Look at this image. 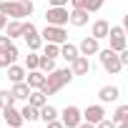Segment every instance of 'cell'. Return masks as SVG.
<instances>
[{"mask_svg":"<svg viewBox=\"0 0 128 128\" xmlns=\"http://www.w3.org/2000/svg\"><path fill=\"white\" fill-rule=\"evenodd\" d=\"M76 76L70 73V68H55V70H50V73H45V83L38 88L43 96H55L58 90H63L70 80H73Z\"/></svg>","mask_w":128,"mask_h":128,"instance_id":"cell-1","label":"cell"},{"mask_svg":"<svg viewBox=\"0 0 128 128\" xmlns=\"http://www.w3.org/2000/svg\"><path fill=\"white\" fill-rule=\"evenodd\" d=\"M33 10H35L33 0H0V13L5 18H13V20L30 18Z\"/></svg>","mask_w":128,"mask_h":128,"instance_id":"cell-2","label":"cell"},{"mask_svg":"<svg viewBox=\"0 0 128 128\" xmlns=\"http://www.w3.org/2000/svg\"><path fill=\"white\" fill-rule=\"evenodd\" d=\"M96 55H98V60H100L103 70H108L110 76H118V73L123 70V66H120V60H118V53H116V50L103 48V50H98Z\"/></svg>","mask_w":128,"mask_h":128,"instance_id":"cell-3","label":"cell"},{"mask_svg":"<svg viewBox=\"0 0 128 128\" xmlns=\"http://www.w3.org/2000/svg\"><path fill=\"white\" fill-rule=\"evenodd\" d=\"M40 38H43V43H55V45H60V43L68 40V30H66V25H45L43 33H40Z\"/></svg>","mask_w":128,"mask_h":128,"instance_id":"cell-4","label":"cell"},{"mask_svg":"<svg viewBox=\"0 0 128 128\" xmlns=\"http://www.w3.org/2000/svg\"><path fill=\"white\" fill-rule=\"evenodd\" d=\"M108 48L110 50H123V48H128V40H126V28L123 25H110V30H108Z\"/></svg>","mask_w":128,"mask_h":128,"instance_id":"cell-5","label":"cell"},{"mask_svg":"<svg viewBox=\"0 0 128 128\" xmlns=\"http://www.w3.org/2000/svg\"><path fill=\"white\" fill-rule=\"evenodd\" d=\"M45 25H68V8L66 5H48Z\"/></svg>","mask_w":128,"mask_h":128,"instance_id":"cell-6","label":"cell"},{"mask_svg":"<svg viewBox=\"0 0 128 128\" xmlns=\"http://www.w3.org/2000/svg\"><path fill=\"white\" fill-rule=\"evenodd\" d=\"M58 116H60V123L66 126V128H78V123L83 120V116H80V108H78V106H66Z\"/></svg>","mask_w":128,"mask_h":128,"instance_id":"cell-7","label":"cell"},{"mask_svg":"<svg viewBox=\"0 0 128 128\" xmlns=\"http://www.w3.org/2000/svg\"><path fill=\"white\" fill-rule=\"evenodd\" d=\"M80 116H83V120H88V123H98V120H103L106 118V108L100 106V103H96V106H88L86 110H80Z\"/></svg>","mask_w":128,"mask_h":128,"instance_id":"cell-8","label":"cell"},{"mask_svg":"<svg viewBox=\"0 0 128 128\" xmlns=\"http://www.w3.org/2000/svg\"><path fill=\"white\" fill-rule=\"evenodd\" d=\"M3 118H5V123H8V128H23V116H20V110L15 108V106H10V108H3Z\"/></svg>","mask_w":128,"mask_h":128,"instance_id":"cell-9","label":"cell"},{"mask_svg":"<svg viewBox=\"0 0 128 128\" xmlns=\"http://www.w3.org/2000/svg\"><path fill=\"white\" fill-rule=\"evenodd\" d=\"M70 73H73V76H88V73H90V60H88V55H78V58L70 60Z\"/></svg>","mask_w":128,"mask_h":128,"instance_id":"cell-10","label":"cell"},{"mask_svg":"<svg viewBox=\"0 0 128 128\" xmlns=\"http://www.w3.org/2000/svg\"><path fill=\"white\" fill-rule=\"evenodd\" d=\"M88 15H90V13H88L86 8H73V10L68 13V23H70L73 28H83V25L88 23Z\"/></svg>","mask_w":128,"mask_h":128,"instance_id":"cell-11","label":"cell"},{"mask_svg":"<svg viewBox=\"0 0 128 128\" xmlns=\"http://www.w3.org/2000/svg\"><path fill=\"white\" fill-rule=\"evenodd\" d=\"M100 50V45H98V40L93 38V35H86L83 40H80V45H78V53L80 55H96Z\"/></svg>","mask_w":128,"mask_h":128,"instance_id":"cell-12","label":"cell"},{"mask_svg":"<svg viewBox=\"0 0 128 128\" xmlns=\"http://www.w3.org/2000/svg\"><path fill=\"white\" fill-rule=\"evenodd\" d=\"M118 96H120V88H118V86H103V88L98 90L100 103H116Z\"/></svg>","mask_w":128,"mask_h":128,"instance_id":"cell-13","label":"cell"},{"mask_svg":"<svg viewBox=\"0 0 128 128\" xmlns=\"http://www.w3.org/2000/svg\"><path fill=\"white\" fill-rule=\"evenodd\" d=\"M25 83L30 86V90H38V88L45 83V73H40V70H28V73H25Z\"/></svg>","mask_w":128,"mask_h":128,"instance_id":"cell-14","label":"cell"},{"mask_svg":"<svg viewBox=\"0 0 128 128\" xmlns=\"http://www.w3.org/2000/svg\"><path fill=\"white\" fill-rule=\"evenodd\" d=\"M15 60H18V48H15V45H10L8 50H0V68L13 66Z\"/></svg>","mask_w":128,"mask_h":128,"instance_id":"cell-15","label":"cell"},{"mask_svg":"<svg viewBox=\"0 0 128 128\" xmlns=\"http://www.w3.org/2000/svg\"><path fill=\"white\" fill-rule=\"evenodd\" d=\"M108 30H110L108 20H96V23L90 25V35H93L96 40H103V38L108 35Z\"/></svg>","mask_w":128,"mask_h":128,"instance_id":"cell-16","label":"cell"},{"mask_svg":"<svg viewBox=\"0 0 128 128\" xmlns=\"http://www.w3.org/2000/svg\"><path fill=\"white\" fill-rule=\"evenodd\" d=\"M10 93H13V98H15V100H28V96H30V86H28L25 80H20V83H13Z\"/></svg>","mask_w":128,"mask_h":128,"instance_id":"cell-17","label":"cell"},{"mask_svg":"<svg viewBox=\"0 0 128 128\" xmlns=\"http://www.w3.org/2000/svg\"><path fill=\"white\" fill-rule=\"evenodd\" d=\"M110 120L116 123V128H128V106H118Z\"/></svg>","mask_w":128,"mask_h":128,"instance_id":"cell-18","label":"cell"},{"mask_svg":"<svg viewBox=\"0 0 128 128\" xmlns=\"http://www.w3.org/2000/svg\"><path fill=\"white\" fill-rule=\"evenodd\" d=\"M23 38H25V43H28V50H35V53L40 50V45H43V38H40L38 28H35V30H30V33H25Z\"/></svg>","mask_w":128,"mask_h":128,"instance_id":"cell-19","label":"cell"},{"mask_svg":"<svg viewBox=\"0 0 128 128\" xmlns=\"http://www.w3.org/2000/svg\"><path fill=\"white\" fill-rule=\"evenodd\" d=\"M25 68L23 66H15V63H13V66H8V80L10 83H20V80H25Z\"/></svg>","mask_w":128,"mask_h":128,"instance_id":"cell-20","label":"cell"},{"mask_svg":"<svg viewBox=\"0 0 128 128\" xmlns=\"http://www.w3.org/2000/svg\"><path fill=\"white\" fill-rule=\"evenodd\" d=\"M3 30H5V35H8L10 40H15V38H20V30H23V20H8Z\"/></svg>","mask_w":128,"mask_h":128,"instance_id":"cell-21","label":"cell"},{"mask_svg":"<svg viewBox=\"0 0 128 128\" xmlns=\"http://www.w3.org/2000/svg\"><path fill=\"white\" fill-rule=\"evenodd\" d=\"M78 55H80V53H78V45H73V43H68V40L60 43V58H66V60L70 63V60L78 58Z\"/></svg>","mask_w":128,"mask_h":128,"instance_id":"cell-22","label":"cell"},{"mask_svg":"<svg viewBox=\"0 0 128 128\" xmlns=\"http://www.w3.org/2000/svg\"><path fill=\"white\" fill-rule=\"evenodd\" d=\"M25 103H28V106H33V108H38V110H40V108H43V106H45V103H48V96H43V93H40V90H30V96H28V100H25Z\"/></svg>","mask_w":128,"mask_h":128,"instance_id":"cell-23","label":"cell"},{"mask_svg":"<svg viewBox=\"0 0 128 128\" xmlns=\"http://www.w3.org/2000/svg\"><path fill=\"white\" fill-rule=\"evenodd\" d=\"M38 118H40L43 123H50V120H55V118H58V108H53L50 103H45V106L38 110Z\"/></svg>","mask_w":128,"mask_h":128,"instance_id":"cell-24","label":"cell"},{"mask_svg":"<svg viewBox=\"0 0 128 128\" xmlns=\"http://www.w3.org/2000/svg\"><path fill=\"white\" fill-rule=\"evenodd\" d=\"M20 116H23V120L25 123H33V120H38V108H33V106H23L20 108Z\"/></svg>","mask_w":128,"mask_h":128,"instance_id":"cell-25","label":"cell"},{"mask_svg":"<svg viewBox=\"0 0 128 128\" xmlns=\"http://www.w3.org/2000/svg\"><path fill=\"white\" fill-rule=\"evenodd\" d=\"M38 70H40V73H50V70H55V60L48 58V55H40V60H38Z\"/></svg>","mask_w":128,"mask_h":128,"instance_id":"cell-26","label":"cell"},{"mask_svg":"<svg viewBox=\"0 0 128 128\" xmlns=\"http://www.w3.org/2000/svg\"><path fill=\"white\" fill-rule=\"evenodd\" d=\"M38 60H40V53H35V50H30L28 55H25V70H38Z\"/></svg>","mask_w":128,"mask_h":128,"instance_id":"cell-27","label":"cell"},{"mask_svg":"<svg viewBox=\"0 0 128 128\" xmlns=\"http://www.w3.org/2000/svg\"><path fill=\"white\" fill-rule=\"evenodd\" d=\"M10 106H15L13 93L10 90H0V108H10Z\"/></svg>","mask_w":128,"mask_h":128,"instance_id":"cell-28","label":"cell"},{"mask_svg":"<svg viewBox=\"0 0 128 128\" xmlns=\"http://www.w3.org/2000/svg\"><path fill=\"white\" fill-rule=\"evenodd\" d=\"M43 55H48V58H58L60 55V45H55V43H45V48H43Z\"/></svg>","mask_w":128,"mask_h":128,"instance_id":"cell-29","label":"cell"},{"mask_svg":"<svg viewBox=\"0 0 128 128\" xmlns=\"http://www.w3.org/2000/svg\"><path fill=\"white\" fill-rule=\"evenodd\" d=\"M103 8V0H86V10L88 13H98Z\"/></svg>","mask_w":128,"mask_h":128,"instance_id":"cell-30","label":"cell"},{"mask_svg":"<svg viewBox=\"0 0 128 128\" xmlns=\"http://www.w3.org/2000/svg\"><path fill=\"white\" fill-rule=\"evenodd\" d=\"M96 128H116V123H113L110 118H103V120H98V123H96Z\"/></svg>","mask_w":128,"mask_h":128,"instance_id":"cell-31","label":"cell"},{"mask_svg":"<svg viewBox=\"0 0 128 128\" xmlns=\"http://www.w3.org/2000/svg\"><path fill=\"white\" fill-rule=\"evenodd\" d=\"M10 45H13V40H10L8 35H0V50H8Z\"/></svg>","mask_w":128,"mask_h":128,"instance_id":"cell-32","label":"cell"},{"mask_svg":"<svg viewBox=\"0 0 128 128\" xmlns=\"http://www.w3.org/2000/svg\"><path fill=\"white\" fill-rule=\"evenodd\" d=\"M70 8H86V0H68Z\"/></svg>","mask_w":128,"mask_h":128,"instance_id":"cell-33","label":"cell"},{"mask_svg":"<svg viewBox=\"0 0 128 128\" xmlns=\"http://www.w3.org/2000/svg\"><path fill=\"white\" fill-rule=\"evenodd\" d=\"M45 126H48V128H66V126L58 120V118H55V120H50V123H45Z\"/></svg>","mask_w":128,"mask_h":128,"instance_id":"cell-34","label":"cell"},{"mask_svg":"<svg viewBox=\"0 0 128 128\" xmlns=\"http://www.w3.org/2000/svg\"><path fill=\"white\" fill-rule=\"evenodd\" d=\"M48 5H68V0H45Z\"/></svg>","mask_w":128,"mask_h":128,"instance_id":"cell-35","label":"cell"},{"mask_svg":"<svg viewBox=\"0 0 128 128\" xmlns=\"http://www.w3.org/2000/svg\"><path fill=\"white\" fill-rule=\"evenodd\" d=\"M78 128H96V126H93V123H88V120H80V123H78Z\"/></svg>","mask_w":128,"mask_h":128,"instance_id":"cell-36","label":"cell"},{"mask_svg":"<svg viewBox=\"0 0 128 128\" xmlns=\"http://www.w3.org/2000/svg\"><path fill=\"white\" fill-rule=\"evenodd\" d=\"M5 23H8V18H5L3 13H0V33H3V28H5Z\"/></svg>","mask_w":128,"mask_h":128,"instance_id":"cell-37","label":"cell"}]
</instances>
